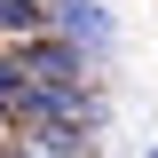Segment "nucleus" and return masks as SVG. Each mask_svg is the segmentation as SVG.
<instances>
[{
	"label": "nucleus",
	"mask_w": 158,
	"mask_h": 158,
	"mask_svg": "<svg viewBox=\"0 0 158 158\" xmlns=\"http://www.w3.org/2000/svg\"><path fill=\"white\" fill-rule=\"evenodd\" d=\"M8 158H48V150H32V142H16V150H8Z\"/></svg>",
	"instance_id": "obj_5"
},
{
	"label": "nucleus",
	"mask_w": 158,
	"mask_h": 158,
	"mask_svg": "<svg viewBox=\"0 0 158 158\" xmlns=\"http://www.w3.org/2000/svg\"><path fill=\"white\" fill-rule=\"evenodd\" d=\"M40 24L48 16H40L32 0H0V32H40Z\"/></svg>",
	"instance_id": "obj_3"
},
{
	"label": "nucleus",
	"mask_w": 158,
	"mask_h": 158,
	"mask_svg": "<svg viewBox=\"0 0 158 158\" xmlns=\"http://www.w3.org/2000/svg\"><path fill=\"white\" fill-rule=\"evenodd\" d=\"M79 63H87V48L56 32V40H40V48H24L16 71H24V79H56V87H63V79H79Z\"/></svg>",
	"instance_id": "obj_1"
},
{
	"label": "nucleus",
	"mask_w": 158,
	"mask_h": 158,
	"mask_svg": "<svg viewBox=\"0 0 158 158\" xmlns=\"http://www.w3.org/2000/svg\"><path fill=\"white\" fill-rule=\"evenodd\" d=\"M48 24H56L63 40H79V48H111V16H103L95 0H63V8H56Z\"/></svg>",
	"instance_id": "obj_2"
},
{
	"label": "nucleus",
	"mask_w": 158,
	"mask_h": 158,
	"mask_svg": "<svg viewBox=\"0 0 158 158\" xmlns=\"http://www.w3.org/2000/svg\"><path fill=\"white\" fill-rule=\"evenodd\" d=\"M16 87H24V71H16V63H0V118L16 111Z\"/></svg>",
	"instance_id": "obj_4"
}]
</instances>
